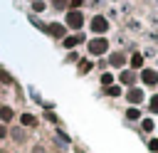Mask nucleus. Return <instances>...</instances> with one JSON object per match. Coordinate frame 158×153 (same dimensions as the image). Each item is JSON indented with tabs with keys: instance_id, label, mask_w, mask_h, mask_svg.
<instances>
[{
	"instance_id": "obj_3",
	"label": "nucleus",
	"mask_w": 158,
	"mask_h": 153,
	"mask_svg": "<svg viewBox=\"0 0 158 153\" xmlns=\"http://www.w3.org/2000/svg\"><path fill=\"white\" fill-rule=\"evenodd\" d=\"M106 27H109V22H106L104 17L96 15V17L91 20V30H94V32H106Z\"/></svg>"
},
{
	"instance_id": "obj_15",
	"label": "nucleus",
	"mask_w": 158,
	"mask_h": 153,
	"mask_svg": "<svg viewBox=\"0 0 158 153\" xmlns=\"http://www.w3.org/2000/svg\"><path fill=\"white\" fill-rule=\"evenodd\" d=\"M111 79H114L111 74H104V76H101V84H106V86H109V84H111Z\"/></svg>"
},
{
	"instance_id": "obj_20",
	"label": "nucleus",
	"mask_w": 158,
	"mask_h": 153,
	"mask_svg": "<svg viewBox=\"0 0 158 153\" xmlns=\"http://www.w3.org/2000/svg\"><path fill=\"white\" fill-rule=\"evenodd\" d=\"M54 5H57V7H64V5H67V0H54Z\"/></svg>"
},
{
	"instance_id": "obj_16",
	"label": "nucleus",
	"mask_w": 158,
	"mask_h": 153,
	"mask_svg": "<svg viewBox=\"0 0 158 153\" xmlns=\"http://www.w3.org/2000/svg\"><path fill=\"white\" fill-rule=\"evenodd\" d=\"M126 116H128V118H131V121H136V118H138V111H136V109H131V111H128V114H126Z\"/></svg>"
},
{
	"instance_id": "obj_6",
	"label": "nucleus",
	"mask_w": 158,
	"mask_h": 153,
	"mask_svg": "<svg viewBox=\"0 0 158 153\" xmlns=\"http://www.w3.org/2000/svg\"><path fill=\"white\" fill-rule=\"evenodd\" d=\"M0 121H12V109L10 106H0Z\"/></svg>"
},
{
	"instance_id": "obj_13",
	"label": "nucleus",
	"mask_w": 158,
	"mask_h": 153,
	"mask_svg": "<svg viewBox=\"0 0 158 153\" xmlns=\"http://www.w3.org/2000/svg\"><path fill=\"white\" fill-rule=\"evenodd\" d=\"M151 111H156V114H158V96H153V99H151Z\"/></svg>"
},
{
	"instance_id": "obj_9",
	"label": "nucleus",
	"mask_w": 158,
	"mask_h": 153,
	"mask_svg": "<svg viewBox=\"0 0 158 153\" xmlns=\"http://www.w3.org/2000/svg\"><path fill=\"white\" fill-rule=\"evenodd\" d=\"M81 42V35H74V37H67L64 39V47H74V44H79Z\"/></svg>"
},
{
	"instance_id": "obj_2",
	"label": "nucleus",
	"mask_w": 158,
	"mask_h": 153,
	"mask_svg": "<svg viewBox=\"0 0 158 153\" xmlns=\"http://www.w3.org/2000/svg\"><path fill=\"white\" fill-rule=\"evenodd\" d=\"M81 22H84V17H81V12H79V10H72V12L67 15V25H69V27L79 30V27H81Z\"/></svg>"
},
{
	"instance_id": "obj_7",
	"label": "nucleus",
	"mask_w": 158,
	"mask_h": 153,
	"mask_svg": "<svg viewBox=\"0 0 158 153\" xmlns=\"http://www.w3.org/2000/svg\"><path fill=\"white\" fill-rule=\"evenodd\" d=\"M20 121H22L25 126H35V123H37V118H35L32 114H22V116H20Z\"/></svg>"
},
{
	"instance_id": "obj_18",
	"label": "nucleus",
	"mask_w": 158,
	"mask_h": 153,
	"mask_svg": "<svg viewBox=\"0 0 158 153\" xmlns=\"http://www.w3.org/2000/svg\"><path fill=\"white\" fill-rule=\"evenodd\" d=\"M32 7H35V10H37V12H42V10H44V2H35V5H32Z\"/></svg>"
},
{
	"instance_id": "obj_11",
	"label": "nucleus",
	"mask_w": 158,
	"mask_h": 153,
	"mask_svg": "<svg viewBox=\"0 0 158 153\" xmlns=\"http://www.w3.org/2000/svg\"><path fill=\"white\" fill-rule=\"evenodd\" d=\"M121 81H123V84H131V81H133V74H131V72H123V74H121Z\"/></svg>"
},
{
	"instance_id": "obj_22",
	"label": "nucleus",
	"mask_w": 158,
	"mask_h": 153,
	"mask_svg": "<svg viewBox=\"0 0 158 153\" xmlns=\"http://www.w3.org/2000/svg\"><path fill=\"white\" fill-rule=\"evenodd\" d=\"M81 5V0H72V7H79Z\"/></svg>"
},
{
	"instance_id": "obj_17",
	"label": "nucleus",
	"mask_w": 158,
	"mask_h": 153,
	"mask_svg": "<svg viewBox=\"0 0 158 153\" xmlns=\"http://www.w3.org/2000/svg\"><path fill=\"white\" fill-rule=\"evenodd\" d=\"M143 128H146V131H151V128H153V121H151V118H146V121H143Z\"/></svg>"
},
{
	"instance_id": "obj_14",
	"label": "nucleus",
	"mask_w": 158,
	"mask_h": 153,
	"mask_svg": "<svg viewBox=\"0 0 158 153\" xmlns=\"http://www.w3.org/2000/svg\"><path fill=\"white\" fill-rule=\"evenodd\" d=\"M121 62H123L121 54H114V57H111V64H121Z\"/></svg>"
},
{
	"instance_id": "obj_12",
	"label": "nucleus",
	"mask_w": 158,
	"mask_h": 153,
	"mask_svg": "<svg viewBox=\"0 0 158 153\" xmlns=\"http://www.w3.org/2000/svg\"><path fill=\"white\" fill-rule=\"evenodd\" d=\"M141 62H143L141 54H133V57H131V64H133V67H141Z\"/></svg>"
},
{
	"instance_id": "obj_19",
	"label": "nucleus",
	"mask_w": 158,
	"mask_h": 153,
	"mask_svg": "<svg viewBox=\"0 0 158 153\" xmlns=\"http://www.w3.org/2000/svg\"><path fill=\"white\" fill-rule=\"evenodd\" d=\"M5 136H7V131H5V126H0V141H2Z\"/></svg>"
},
{
	"instance_id": "obj_1",
	"label": "nucleus",
	"mask_w": 158,
	"mask_h": 153,
	"mask_svg": "<svg viewBox=\"0 0 158 153\" xmlns=\"http://www.w3.org/2000/svg\"><path fill=\"white\" fill-rule=\"evenodd\" d=\"M106 47H109V42H106L104 37H96V39L89 42V52H91V54H104Z\"/></svg>"
},
{
	"instance_id": "obj_5",
	"label": "nucleus",
	"mask_w": 158,
	"mask_h": 153,
	"mask_svg": "<svg viewBox=\"0 0 158 153\" xmlns=\"http://www.w3.org/2000/svg\"><path fill=\"white\" fill-rule=\"evenodd\" d=\"M141 99H143V91H141V89H131V91H128V101H131V104H138Z\"/></svg>"
},
{
	"instance_id": "obj_8",
	"label": "nucleus",
	"mask_w": 158,
	"mask_h": 153,
	"mask_svg": "<svg viewBox=\"0 0 158 153\" xmlns=\"http://www.w3.org/2000/svg\"><path fill=\"white\" fill-rule=\"evenodd\" d=\"M49 35L62 37V35H64V27H62V25H49Z\"/></svg>"
},
{
	"instance_id": "obj_21",
	"label": "nucleus",
	"mask_w": 158,
	"mask_h": 153,
	"mask_svg": "<svg viewBox=\"0 0 158 153\" xmlns=\"http://www.w3.org/2000/svg\"><path fill=\"white\" fill-rule=\"evenodd\" d=\"M151 148H153V151H158V141H151Z\"/></svg>"
},
{
	"instance_id": "obj_4",
	"label": "nucleus",
	"mask_w": 158,
	"mask_h": 153,
	"mask_svg": "<svg viewBox=\"0 0 158 153\" xmlns=\"http://www.w3.org/2000/svg\"><path fill=\"white\" fill-rule=\"evenodd\" d=\"M141 79H143L146 84H151V86H153V84L158 81V74H156L153 69H143V74H141Z\"/></svg>"
},
{
	"instance_id": "obj_10",
	"label": "nucleus",
	"mask_w": 158,
	"mask_h": 153,
	"mask_svg": "<svg viewBox=\"0 0 158 153\" xmlns=\"http://www.w3.org/2000/svg\"><path fill=\"white\" fill-rule=\"evenodd\" d=\"M12 138H15V141H25V131H20V128H12Z\"/></svg>"
}]
</instances>
